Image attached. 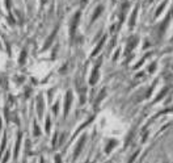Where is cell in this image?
<instances>
[{"label": "cell", "instance_id": "23", "mask_svg": "<svg viewBox=\"0 0 173 163\" xmlns=\"http://www.w3.org/2000/svg\"><path fill=\"white\" fill-rule=\"evenodd\" d=\"M0 130H2V120H0Z\"/></svg>", "mask_w": 173, "mask_h": 163}, {"label": "cell", "instance_id": "5", "mask_svg": "<svg viewBox=\"0 0 173 163\" xmlns=\"http://www.w3.org/2000/svg\"><path fill=\"white\" fill-rule=\"evenodd\" d=\"M56 33H58V25H56V28L53 30V33L50 34V37L47 38V42H46L45 45H43V50H45V49H47V47L51 45V42H53V39H54V37H55V34H56Z\"/></svg>", "mask_w": 173, "mask_h": 163}, {"label": "cell", "instance_id": "12", "mask_svg": "<svg viewBox=\"0 0 173 163\" xmlns=\"http://www.w3.org/2000/svg\"><path fill=\"white\" fill-rule=\"evenodd\" d=\"M136 12H138V8L134 9L133 12V16H131V21H130V26H134V23H135V16H136Z\"/></svg>", "mask_w": 173, "mask_h": 163}, {"label": "cell", "instance_id": "19", "mask_svg": "<svg viewBox=\"0 0 173 163\" xmlns=\"http://www.w3.org/2000/svg\"><path fill=\"white\" fill-rule=\"evenodd\" d=\"M55 163H62V160H60V155H55Z\"/></svg>", "mask_w": 173, "mask_h": 163}, {"label": "cell", "instance_id": "24", "mask_svg": "<svg viewBox=\"0 0 173 163\" xmlns=\"http://www.w3.org/2000/svg\"><path fill=\"white\" fill-rule=\"evenodd\" d=\"M45 2H46V0H42V3H45Z\"/></svg>", "mask_w": 173, "mask_h": 163}, {"label": "cell", "instance_id": "1", "mask_svg": "<svg viewBox=\"0 0 173 163\" xmlns=\"http://www.w3.org/2000/svg\"><path fill=\"white\" fill-rule=\"evenodd\" d=\"M71 101H72V91H67L66 103H64V117L68 114V111H70V107H71Z\"/></svg>", "mask_w": 173, "mask_h": 163}, {"label": "cell", "instance_id": "3", "mask_svg": "<svg viewBox=\"0 0 173 163\" xmlns=\"http://www.w3.org/2000/svg\"><path fill=\"white\" fill-rule=\"evenodd\" d=\"M85 139H86L85 135H83V137L80 138L79 144H77V147L75 149V153H74V158H75V159H76V158L79 157V154L81 153V150H83V147H84V142H85Z\"/></svg>", "mask_w": 173, "mask_h": 163}, {"label": "cell", "instance_id": "20", "mask_svg": "<svg viewBox=\"0 0 173 163\" xmlns=\"http://www.w3.org/2000/svg\"><path fill=\"white\" fill-rule=\"evenodd\" d=\"M155 67H156V63H152V65H151V67H149V71L152 72V71L155 70Z\"/></svg>", "mask_w": 173, "mask_h": 163}, {"label": "cell", "instance_id": "25", "mask_svg": "<svg viewBox=\"0 0 173 163\" xmlns=\"http://www.w3.org/2000/svg\"><path fill=\"white\" fill-rule=\"evenodd\" d=\"M41 163H43V159H41Z\"/></svg>", "mask_w": 173, "mask_h": 163}, {"label": "cell", "instance_id": "22", "mask_svg": "<svg viewBox=\"0 0 173 163\" xmlns=\"http://www.w3.org/2000/svg\"><path fill=\"white\" fill-rule=\"evenodd\" d=\"M53 109H54V112H55V114H56V112H58V103L55 104V107H54Z\"/></svg>", "mask_w": 173, "mask_h": 163}, {"label": "cell", "instance_id": "2", "mask_svg": "<svg viewBox=\"0 0 173 163\" xmlns=\"http://www.w3.org/2000/svg\"><path fill=\"white\" fill-rule=\"evenodd\" d=\"M79 17H80V12H76V15H75L74 18H72L71 26H70V33H71V37H72V38H74V36H75V30H76V26H77V23H79Z\"/></svg>", "mask_w": 173, "mask_h": 163}, {"label": "cell", "instance_id": "7", "mask_svg": "<svg viewBox=\"0 0 173 163\" xmlns=\"http://www.w3.org/2000/svg\"><path fill=\"white\" fill-rule=\"evenodd\" d=\"M38 114L39 117H42V113H43V104H42V95L38 96Z\"/></svg>", "mask_w": 173, "mask_h": 163}, {"label": "cell", "instance_id": "17", "mask_svg": "<svg viewBox=\"0 0 173 163\" xmlns=\"http://www.w3.org/2000/svg\"><path fill=\"white\" fill-rule=\"evenodd\" d=\"M34 135H39V128L35 122H34Z\"/></svg>", "mask_w": 173, "mask_h": 163}, {"label": "cell", "instance_id": "10", "mask_svg": "<svg viewBox=\"0 0 173 163\" xmlns=\"http://www.w3.org/2000/svg\"><path fill=\"white\" fill-rule=\"evenodd\" d=\"M116 144H117V141H114V139H112L110 142H109V146H106V149H105V151L106 153H110L112 151V149L116 146Z\"/></svg>", "mask_w": 173, "mask_h": 163}, {"label": "cell", "instance_id": "4", "mask_svg": "<svg viewBox=\"0 0 173 163\" xmlns=\"http://www.w3.org/2000/svg\"><path fill=\"white\" fill-rule=\"evenodd\" d=\"M101 63V62H100ZM100 63L93 69V72H92V76H91V79H89V83L93 86V84H96V82H97V79H98V66H100Z\"/></svg>", "mask_w": 173, "mask_h": 163}, {"label": "cell", "instance_id": "15", "mask_svg": "<svg viewBox=\"0 0 173 163\" xmlns=\"http://www.w3.org/2000/svg\"><path fill=\"white\" fill-rule=\"evenodd\" d=\"M46 132L49 133L50 132V117L47 116V118H46Z\"/></svg>", "mask_w": 173, "mask_h": 163}, {"label": "cell", "instance_id": "8", "mask_svg": "<svg viewBox=\"0 0 173 163\" xmlns=\"http://www.w3.org/2000/svg\"><path fill=\"white\" fill-rule=\"evenodd\" d=\"M104 42H105V37H104V38H102V39L100 41V44H98V45L96 46V49H95V51L92 53V57H95V55H96V54H97V53L100 51V49L102 47V45H104Z\"/></svg>", "mask_w": 173, "mask_h": 163}, {"label": "cell", "instance_id": "21", "mask_svg": "<svg viewBox=\"0 0 173 163\" xmlns=\"http://www.w3.org/2000/svg\"><path fill=\"white\" fill-rule=\"evenodd\" d=\"M8 158H9V153H7V154H5V158H4V160H3V163H5V162L8 160Z\"/></svg>", "mask_w": 173, "mask_h": 163}, {"label": "cell", "instance_id": "13", "mask_svg": "<svg viewBox=\"0 0 173 163\" xmlns=\"http://www.w3.org/2000/svg\"><path fill=\"white\" fill-rule=\"evenodd\" d=\"M104 96H105V90H102V91H101V93H100V96L97 97V100H96V105H98V104H100V101L104 99Z\"/></svg>", "mask_w": 173, "mask_h": 163}, {"label": "cell", "instance_id": "9", "mask_svg": "<svg viewBox=\"0 0 173 163\" xmlns=\"http://www.w3.org/2000/svg\"><path fill=\"white\" fill-rule=\"evenodd\" d=\"M20 142H21V133H18L17 135V142H16V150H15V158L18 154V149H20Z\"/></svg>", "mask_w": 173, "mask_h": 163}, {"label": "cell", "instance_id": "11", "mask_svg": "<svg viewBox=\"0 0 173 163\" xmlns=\"http://www.w3.org/2000/svg\"><path fill=\"white\" fill-rule=\"evenodd\" d=\"M102 9H104V8H102V5H100V7H98V9H97V11L95 12V15H93V17H92V23H93L95 20H96V18H97V17L100 16V13L102 12Z\"/></svg>", "mask_w": 173, "mask_h": 163}, {"label": "cell", "instance_id": "6", "mask_svg": "<svg viewBox=\"0 0 173 163\" xmlns=\"http://www.w3.org/2000/svg\"><path fill=\"white\" fill-rule=\"evenodd\" d=\"M138 44V39H136V37H133V38H130V41H128V44H127V54L131 51L133 49H134V46Z\"/></svg>", "mask_w": 173, "mask_h": 163}, {"label": "cell", "instance_id": "18", "mask_svg": "<svg viewBox=\"0 0 173 163\" xmlns=\"http://www.w3.org/2000/svg\"><path fill=\"white\" fill-rule=\"evenodd\" d=\"M165 4H167V2H163V4H161V7H159V9L156 11V16H159V13H160V12L163 11V7H164Z\"/></svg>", "mask_w": 173, "mask_h": 163}, {"label": "cell", "instance_id": "16", "mask_svg": "<svg viewBox=\"0 0 173 163\" xmlns=\"http://www.w3.org/2000/svg\"><path fill=\"white\" fill-rule=\"evenodd\" d=\"M25 55H26V53H25V51H23V53H21V57H20V65H23V63H24Z\"/></svg>", "mask_w": 173, "mask_h": 163}, {"label": "cell", "instance_id": "14", "mask_svg": "<svg viewBox=\"0 0 173 163\" xmlns=\"http://www.w3.org/2000/svg\"><path fill=\"white\" fill-rule=\"evenodd\" d=\"M5 142H7V135H4V139H3V144H2V150H0V153H2V155H3V150L5 149Z\"/></svg>", "mask_w": 173, "mask_h": 163}]
</instances>
